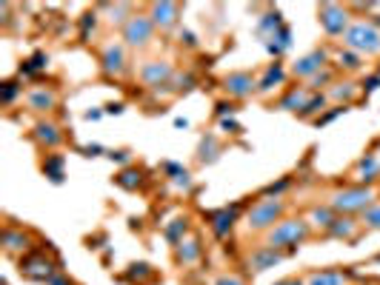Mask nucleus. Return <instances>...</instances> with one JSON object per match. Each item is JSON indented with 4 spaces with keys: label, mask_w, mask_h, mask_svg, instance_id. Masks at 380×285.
Instances as JSON below:
<instances>
[{
    "label": "nucleus",
    "mask_w": 380,
    "mask_h": 285,
    "mask_svg": "<svg viewBox=\"0 0 380 285\" xmlns=\"http://www.w3.org/2000/svg\"><path fill=\"white\" fill-rule=\"evenodd\" d=\"M283 26H286V23H283L280 12H269V14H263V17H260V23H257V34L263 37V43H269V41H272V37H275Z\"/></svg>",
    "instance_id": "24"
},
{
    "label": "nucleus",
    "mask_w": 380,
    "mask_h": 285,
    "mask_svg": "<svg viewBox=\"0 0 380 285\" xmlns=\"http://www.w3.org/2000/svg\"><path fill=\"white\" fill-rule=\"evenodd\" d=\"M237 214H240V205H226V208H218V212H209V225H212V234L215 237H229V231L237 223Z\"/></svg>",
    "instance_id": "13"
},
{
    "label": "nucleus",
    "mask_w": 380,
    "mask_h": 285,
    "mask_svg": "<svg viewBox=\"0 0 380 285\" xmlns=\"http://www.w3.org/2000/svg\"><path fill=\"white\" fill-rule=\"evenodd\" d=\"M377 74H380V69H377Z\"/></svg>",
    "instance_id": "58"
},
{
    "label": "nucleus",
    "mask_w": 380,
    "mask_h": 285,
    "mask_svg": "<svg viewBox=\"0 0 380 285\" xmlns=\"http://www.w3.org/2000/svg\"><path fill=\"white\" fill-rule=\"evenodd\" d=\"M49 285H72V280H66L63 274H54V277L49 280Z\"/></svg>",
    "instance_id": "48"
},
{
    "label": "nucleus",
    "mask_w": 380,
    "mask_h": 285,
    "mask_svg": "<svg viewBox=\"0 0 380 285\" xmlns=\"http://www.w3.org/2000/svg\"><path fill=\"white\" fill-rule=\"evenodd\" d=\"M309 98H312V91L306 89V86H300V89H292V91H286V98H283L277 106L280 109H286V111H303L306 109V103H309Z\"/></svg>",
    "instance_id": "23"
},
{
    "label": "nucleus",
    "mask_w": 380,
    "mask_h": 285,
    "mask_svg": "<svg viewBox=\"0 0 380 285\" xmlns=\"http://www.w3.org/2000/svg\"><path fill=\"white\" fill-rule=\"evenodd\" d=\"M374 155H377V157H380V143H377V151H374Z\"/></svg>",
    "instance_id": "55"
},
{
    "label": "nucleus",
    "mask_w": 380,
    "mask_h": 285,
    "mask_svg": "<svg viewBox=\"0 0 380 285\" xmlns=\"http://www.w3.org/2000/svg\"><path fill=\"white\" fill-rule=\"evenodd\" d=\"M218 114L226 117V114H232V103H218Z\"/></svg>",
    "instance_id": "50"
},
{
    "label": "nucleus",
    "mask_w": 380,
    "mask_h": 285,
    "mask_svg": "<svg viewBox=\"0 0 380 285\" xmlns=\"http://www.w3.org/2000/svg\"><path fill=\"white\" fill-rule=\"evenodd\" d=\"M355 177L360 185H372L380 177V157L377 155H366L355 163Z\"/></svg>",
    "instance_id": "16"
},
{
    "label": "nucleus",
    "mask_w": 380,
    "mask_h": 285,
    "mask_svg": "<svg viewBox=\"0 0 380 285\" xmlns=\"http://www.w3.org/2000/svg\"><path fill=\"white\" fill-rule=\"evenodd\" d=\"M280 260H283V254H280V251L260 245V249H257V251H252V257L246 260V265H249V271L260 274V271H266V269H275V265H277Z\"/></svg>",
    "instance_id": "15"
},
{
    "label": "nucleus",
    "mask_w": 380,
    "mask_h": 285,
    "mask_svg": "<svg viewBox=\"0 0 380 285\" xmlns=\"http://www.w3.org/2000/svg\"><path fill=\"white\" fill-rule=\"evenodd\" d=\"M357 94H360V86L352 83V80H344V83H332L326 98L329 100H337V106H349L357 98Z\"/></svg>",
    "instance_id": "19"
},
{
    "label": "nucleus",
    "mask_w": 380,
    "mask_h": 285,
    "mask_svg": "<svg viewBox=\"0 0 380 285\" xmlns=\"http://www.w3.org/2000/svg\"><path fill=\"white\" fill-rule=\"evenodd\" d=\"M306 285H346V274L344 271H317V274H309Z\"/></svg>",
    "instance_id": "31"
},
{
    "label": "nucleus",
    "mask_w": 380,
    "mask_h": 285,
    "mask_svg": "<svg viewBox=\"0 0 380 285\" xmlns=\"http://www.w3.org/2000/svg\"><path fill=\"white\" fill-rule=\"evenodd\" d=\"M200 240L198 237H189V240H183L180 245H175V260L180 262V265H192V262H198L200 260Z\"/></svg>",
    "instance_id": "20"
},
{
    "label": "nucleus",
    "mask_w": 380,
    "mask_h": 285,
    "mask_svg": "<svg viewBox=\"0 0 380 285\" xmlns=\"http://www.w3.org/2000/svg\"><path fill=\"white\" fill-rule=\"evenodd\" d=\"M21 274L26 280H34V282H49L54 274H58V265H54L43 251H34V254L21 260Z\"/></svg>",
    "instance_id": "7"
},
{
    "label": "nucleus",
    "mask_w": 380,
    "mask_h": 285,
    "mask_svg": "<svg viewBox=\"0 0 380 285\" xmlns=\"http://www.w3.org/2000/svg\"><path fill=\"white\" fill-rule=\"evenodd\" d=\"M138 78L149 89H160V86H166L169 80L175 78V69H172V63H166V60H149V63L140 66Z\"/></svg>",
    "instance_id": "9"
},
{
    "label": "nucleus",
    "mask_w": 380,
    "mask_h": 285,
    "mask_svg": "<svg viewBox=\"0 0 380 285\" xmlns=\"http://www.w3.org/2000/svg\"><path fill=\"white\" fill-rule=\"evenodd\" d=\"M123 111V103H112V106H106V114H120Z\"/></svg>",
    "instance_id": "51"
},
{
    "label": "nucleus",
    "mask_w": 380,
    "mask_h": 285,
    "mask_svg": "<svg viewBox=\"0 0 380 285\" xmlns=\"http://www.w3.org/2000/svg\"><path fill=\"white\" fill-rule=\"evenodd\" d=\"M289 183H292V180H280L277 185L272 183L269 188H266V197H280V194H283V192H286V188H289Z\"/></svg>",
    "instance_id": "42"
},
{
    "label": "nucleus",
    "mask_w": 380,
    "mask_h": 285,
    "mask_svg": "<svg viewBox=\"0 0 380 285\" xmlns=\"http://www.w3.org/2000/svg\"><path fill=\"white\" fill-rule=\"evenodd\" d=\"M335 63L340 69H346V71H360V69H363V57H360L357 52H352V49H340L335 54Z\"/></svg>",
    "instance_id": "28"
},
{
    "label": "nucleus",
    "mask_w": 380,
    "mask_h": 285,
    "mask_svg": "<svg viewBox=\"0 0 380 285\" xmlns=\"http://www.w3.org/2000/svg\"><path fill=\"white\" fill-rule=\"evenodd\" d=\"M283 80H286V69H283V63H269L266 66V71H263V78L257 80V91L260 94H269L272 89H277V86H283Z\"/></svg>",
    "instance_id": "18"
},
{
    "label": "nucleus",
    "mask_w": 380,
    "mask_h": 285,
    "mask_svg": "<svg viewBox=\"0 0 380 285\" xmlns=\"http://www.w3.org/2000/svg\"><path fill=\"white\" fill-rule=\"evenodd\" d=\"M180 41H183L186 46H198V37H195L192 32H180Z\"/></svg>",
    "instance_id": "46"
},
{
    "label": "nucleus",
    "mask_w": 380,
    "mask_h": 285,
    "mask_svg": "<svg viewBox=\"0 0 380 285\" xmlns=\"http://www.w3.org/2000/svg\"><path fill=\"white\" fill-rule=\"evenodd\" d=\"M326 60H329V52L326 49H315L309 54L297 57V63L292 66V74H295V78H300V80H312L317 71L326 69Z\"/></svg>",
    "instance_id": "10"
},
{
    "label": "nucleus",
    "mask_w": 380,
    "mask_h": 285,
    "mask_svg": "<svg viewBox=\"0 0 380 285\" xmlns=\"http://www.w3.org/2000/svg\"><path fill=\"white\" fill-rule=\"evenodd\" d=\"M186 234H189V220L186 217H175L172 223L166 225V240L172 245H180L186 240Z\"/></svg>",
    "instance_id": "29"
},
{
    "label": "nucleus",
    "mask_w": 380,
    "mask_h": 285,
    "mask_svg": "<svg viewBox=\"0 0 380 285\" xmlns=\"http://www.w3.org/2000/svg\"><path fill=\"white\" fill-rule=\"evenodd\" d=\"M346 111H349V106H335L332 111L323 114V117H317V126H329V123H335L340 114H346Z\"/></svg>",
    "instance_id": "39"
},
{
    "label": "nucleus",
    "mask_w": 380,
    "mask_h": 285,
    "mask_svg": "<svg viewBox=\"0 0 380 285\" xmlns=\"http://www.w3.org/2000/svg\"><path fill=\"white\" fill-rule=\"evenodd\" d=\"M344 46L357 52L360 57L380 54V29L374 26V21H355L344 34Z\"/></svg>",
    "instance_id": "4"
},
{
    "label": "nucleus",
    "mask_w": 380,
    "mask_h": 285,
    "mask_svg": "<svg viewBox=\"0 0 380 285\" xmlns=\"http://www.w3.org/2000/svg\"><path fill=\"white\" fill-rule=\"evenodd\" d=\"M21 91H23V86H17L14 80H6L3 86H0V103H3V106H12L14 98H17Z\"/></svg>",
    "instance_id": "35"
},
{
    "label": "nucleus",
    "mask_w": 380,
    "mask_h": 285,
    "mask_svg": "<svg viewBox=\"0 0 380 285\" xmlns=\"http://www.w3.org/2000/svg\"><path fill=\"white\" fill-rule=\"evenodd\" d=\"M115 183L120 188H129V192H131V188H138L143 183V171L140 168H126V171H120V174L115 177Z\"/></svg>",
    "instance_id": "33"
},
{
    "label": "nucleus",
    "mask_w": 380,
    "mask_h": 285,
    "mask_svg": "<svg viewBox=\"0 0 380 285\" xmlns=\"http://www.w3.org/2000/svg\"><path fill=\"white\" fill-rule=\"evenodd\" d=\"M101 66H103L106 78H120V74L126 71V43L109 41L103 46V54H101Z\"/></svg>",
    "instance_id": "8"
},
{
    "label": "nucleus",
    "mask_w": 380,
    "mask_h": 285,
    "mask_svg": "<svg viewBox=\"0 0 380 285\" xmlns=\"http://www.w3.org/2000/svg\"><path fill=\"white\" fill-rule=\"evenodd\" d=\"M357 228H360V223L357 220H352V217H335V223L329 225V237H335V240H355L357 237Z\"/></svg>",
    "instance_id": "21"
},
{
    "label": "nucleus",
    "mask_w": 380,
    "mask_h": 285,
    "mask_svg": "<svg viewBox=\"0 0 380 285\" xmlns=\"http://www.w3.org/2000/svg\"><path fill=\"white\" fill-rule=\"evenodd\" d=\"M175 126H178V128H186V126H189V120H183V117H178V120H175Z\"/></svg>",
    "instance_id": "54"
},
{
    "label": "nucleus",
    "mask_w": 380,
    "mask_h": 285,
    "mask_svg": "<svg viewBox=\"0 0 380 285\" xmlns=\"http://www.w3.org/2000/svg\"><path fill=\"white\" fill-rule=\"evenodd\" d=\"M317 21L323 26V32H326L329 37H344L349 32V12L344 6H337V3H323L317 9Z\"/></svg>",
    "instance_id": "6"
},
{
    "label": "nucleus",
    "mask_w": 380,
    "mask_h": 285,
    "mask_svg": "<svg viewBox=\"0 0 380 285\" xmlns=\"http://www.w3.org/2000/svg\"><path fill=\"white\" fill-rule=\"evenodd\" d=\"M46 63H49V54L46 52H34L29 60L21 66V74L23 78H32V74H37V71H43L46 69Z\"/></svg>",
    "instance_id": "32"
},
{
    "label": "nucleus",
    "mask_w": 380,
    "mask_h": 285,
    "mask_svg": "<svg viewBox=\"0 0 380 285\" xmlns=\"http://www.w3.org/2000/svg\"><path fill=\"white\" fill-rule=\"evenodd\" d=\"M149 17L151 23H155V29H172L178 26L180 21V3H169V0H158V3L149 6Z\"/></svg>",
    "instance_id": "12"
},
{
    "label": "nucleus",
    "mask_w": 380,
    "mask_h": 285,
    "mask_svg": "<svg viewBox=\"0 0 380 285\" xmlns=\"http://www.w3.org/2000/svg\"><path fill=\"white\" fill-rule=\"evenodd\" d=\"M26 106L32 111H52L54 106H58V94H54L52 89H43V86H37L26 94Z\"/></svg>",
    "instance_id": "17"
},
{
    "label": "nucleus",
    "mask_w": 380,
    "mask_h": 285,
    "mask_svg": "<svg viewBox=\"0 0 380 285\" xmlns=\"http://www.w3.org/2000/svg\"><path fill=\"white\" fill-rule=\"evenodd\" d=\"M309 234H312L309 220H297V217L295 220H280L272 228V231H266L263 245H266V249H275V251H280V249H295V245L306 242Z\"/></svg>",
    "instance_id": "1"
},
{
    "label": "nucleus",
    "mask_w": 380,
    "mask_h": 285,
    "mask_svg": "<svg viewBox=\"0 0 380 285\" xmlns=\"http://www.w3.org/2000/svg\"><path fill=\"white\" fill-rule=\"evenodd\" d=\"M215 285H246V282L240 277H235V274H223V277L215 280Z\"/></svg>",
    "instance_id": "43"
},
{
    "label": "nucleus",
    "mask_w": 380,
    "mask_h": 285,
    "mask_svg": "<svg viewBox=\"0 0 380 285\" xmlns=\"http://www.w3.org/2000/svg\"><path fill=\"white\" fill-rule=\"evenodd\" d=\"M151 37H155V23H151V17L135 12L123 26V43L129 49H143L151 43Z\"/></svg>",
    "instance_id": "5"
},
{
    "label": "nucleus",
    "mask_w": 380,
    "mask_h": 285,
    "mask_svg": "<svg viewBox=\"0 0 380 285\" xmlns=\"http://www.w3.org/2000/svg\"><path fill=\"white\" fill-rule=\"evenodd\" d=\"M220 128H226V131H237L240 126H237V120H232V117H223V120H220Z\"/></svg>",
    "instance_id": "45"
},
{
    "label": "nucleus",
    "mask_w": 380,
    "mask_h": 285,
    "mask_svg": "<svg viewBox=\"0 0 380 285\" xmlns=\"http://www.w3.org/2000/svg\"><path fill=\"white\" fill-rule=\"evenodd\" d=\"M266 49H269L275 57H280L283 52H286V49H292V29L289 26H283L275 37H272V41L269 43H266Z\"/></svg>",
    "instance_id": "30"
},
{
    "label": "nucleus",
    "mask_w": 380,
    "mask_h": 285,
    "mask_svg": "<svg viewBox=\"0 0 380 285\" xmlns=\"http://www.w3.org/2000/svg\"><path fill=\"white\" fill-rule=\"evenodd\" d=\"M86 120H101V111H86Z\"/></svg>",
    "instance_id": "53"
},
{
    "label": "nucleus",
    "mask_w": 380,
    "mask_h": 285,
    "mask_svg": "<svg viewBox=\"0 0 380 285\" xmlns=\"http://www.w3.org/2000/svg\"><path fill=\"white\" fill-rule=\"evenodd\" d=\"M326 103H329V98H326V94H312V98H309V103H306V109H303L300 111V117H315V114H320L323 109H326Z\"/></svg>",
    "instance_id": "34"
},
{
    "label": "nucleus",
    "mask_w": 380,
    "mask_h": 285,
    "mask_svg": "<svg viewBox=\"0 0 380 285\" xmlns=\"http://www.w3.org/2000/svg\"><path fill=\"white\" fill-rule=\"evenodd\" d=\"M151 274V269H149V265L146 262H138V265H131V271L126 274L129 280H143V277H149Z\"/></svg>",
    "instance_id": "41"
},
{
    "label": "nucleus",
    "mask_w": 380,
    "mask_h": 285,
    "mask_svg": "<svg viewBox=\"0 0 380 285\" xmlns=\"http://www.w3.org/2000/svg\"><path fill=\"white\" fill-rule=\"evenodd\" d=\"M32 137H34V143L41 146V148L52 151V148H58V146L63 143V131H61L58 126H54V123H49V120H41V123L34 126Z\"/></svg>",
    "instance_id": "14"
},
{
    "label": "nucleus",
    "mask_w": 380,
    "mask_h": 285,
    "mask_svg": "<svg viewBox=\"0 0 380 285\" xmlns=\"http://www.w3.org/2000/svg\"><path fill=\"white\" fill-rule=\"evenodd\" d=\"M101 151H103L101 146H83V155L86 157H94V155H101Z\"/></svg>",
    "instance_id": "49"
},
{
    "label": "nucleus",
    "mask_w": 380,
    "mask_h": 285,
    "mask_svg": "<svg viewBox=\"0 0 380 285\" xmlns=\"http://www.w3.org/2000/svg\"><path fill=\"white\" fill-rule=\"evenodd\" d=\"M306 83H309V86H306L309 91H317V94H320V89H323V86L332 83V71H329V69H323V71H317L315 78H312V80H306Z\"/></svg>",
    "instance_id": "38"
},
{
    "label": "nucleus",
    "mask_w": 380,
    "mask_h": 285,
    "mask_svg": "<svg viewBox=\"0 0 380 285\" xmlns=\"http://www.w3.org/2000/svg\"><path fill=\"white\" fill-rule=\"evenodd\" d=\"M372 203H374V188L372 185H349V188H340V192H335L329 197V205L335 208L337 217L363 214Z\"/></svg>",
    "instance_id": "2"
},
{
    "label": "nucleus",
    "mask_w": 380,
    "mask_h": 285,
    "mask_svg": "<svg viewBox=\"0 0 380 285\" xmlns=\"http://www.w3.org/2000/svg\"><path fill=\"white\" fill-rule=\"evenodd\" d=\"M374 26H377V29H380V17H377V21H374Z\"/></svg>",
    "instance_id": "56"
},
{
    "label": "nucleus",
    "mask_w": 380,
    "mask_h": 285,
    "mask_svg": "<svg viewBox=\"0 0 380 285\" xmlns=\"http://www.w3.org/2000/svg\"><path fill=\"white\" fill-rule=\"evenodd\" d=\"M363 89H366V91H374V89H380V74H369V78H366V83H363Z\"/></svg>",
    "instance_id": "44"
},
{
    "label": "nucleus",
    "mask_w": 380,
    "mask_h": 285,
    "mask_svg": "<svg viewBox=\"0 0 380 285\" xmlns=\"http://www.w3.org/2000/svg\"><path fill=\"white\" fill-rule=\"evenodd\" d=\"M172 180H175V185L180 188V192H192V174H189V171H186V168L180 171V174H178V177H172Z\"/></svg>",
    "instance_id": "40"
},
{
    "label": "nucleus",
    "mask_w": 380,
    "mask_h": 285,
    "mask_svg": "<svg viewBox=\"0 0 380 285\" xmlns=\"http://www.w3.org/2000/svg\"><path fill=\"white\" fill-rule=\"evenodd\" d=\"M223 91L235 100H246L252 91H257V80L252 78L249 71H232L223 78Z\"/></svg>",
    "instance_id": "11"
},
{
    "label": "nucleus",
    "mask_w": 380,
    "mask_h": 285,
    "mask_svg": "<svg viewBox=\"0 0 380 285\" xmlns=\"http://www.w3.org/2000/svg\"><path fill=\"white\" fill-rule=\"evenodd\" d=\"M43 174L52 183H63V177H66V160L61 155H46V160H43Z\"/></svg>",
    "instance_id": "25"
},
{
    "label": "nucleus",
    "mask_w": 380,
    "mask_h": 285,
    "mask_svg": "<svg viewBox=\"0 0 380 285\" xmlns=\"http://www.w3.org/2000/svg\"><path fill=\"white\" fill-rule=\"evenodd\" d=\"M335 208L332 205H315L312 212H309V225H315V228H326L329 231V225L335 223Z\"/></svg>",
    "instance_id": "26"
},
{
    "label": "nucleus",
    "mask_w": 380,
    "mask_h": 285,
    "mask_svg": "<svg viewBox=\"0 0 380 285\" xmlns=\"http://www.w3.org/2000/svg\"><path fill=\"white\" fill-rule=\"evenodd\" d=\"M360 223H363L366 228H374V231H380V203H372L366 212H363V220H360Z\"/></svg>",
    "instance_id": "37"
},
{
    "label": "nucleus",
    "mask_w": 380,
    "mask_h": 285,
    "mask_svg": "<svg viewBox=\"0 0 380 285\" xmlns=\"http://www.w3.org/2000/svg\"><path fill=\"white\" fill-rule=\"evenodd\" d=\"M218 155H220L218 137H215V135H206V137L200 140V146H198V160H200V163H215Z\"/></svg>",
    "instance_id": "27"
},
{
    "label": "nucleus",
    "mask_w": 380,
    "mask_h": 285,
    "mask_svg": "<svg viewBox=\"0 0 380 285\" xmlns=\"http://www.w3.org/2000/svg\"><path fill=\"white\" fill-rule=\"evenodd\" d=\"M377 194H380V188H377Z\"/></svg>",
    "instance_id": "57"
},
{
    "label": "nucleus",
    "mask_w": 380,
    "mask_h": 285,
    "mask_svg": "<svg viewBox=\"0 0 380 285\" xmlns=\"http://www.w3.org/2000/svg\"><path fill=\"white\" fill-rule=\"evenodd\" d=\"M109 157H112V160H118V163H129V151H112Z\"/></svg>",
    "instance_id": "47"
},
{
    "label": "nucleus",
    "mask_w": 380,
    "mask_h": 285,
    "mask_svg": "<svg viewBox=\"0 0 380 285\" xmlns=\"http://www.w3.org/2000/svg\"><path fill=\"white\" fill-rule=\"evenodd\" d=\"M0 242H3V249L9 254H17V251H26L29 249V234L21 231V228H3V237H0Z\"/></svg>",
    "instance_id": "22"
},
{
    "label": "nucleus",
    "mask_w": 380,
    "mask_h": 285,
    "mask_svg": "<svg viewBox=\"0 0 380 285\" xmlns=\"http://www.w3.org/2000/svg\"><path fill=\"white\" fill-rule=\"evenodd\" d=\"M283 200L280 197H263L246 212V231H272L283 217Z\"/></svg>",
    "instance_id": "3"
},
{
    "label": "nucleus",
    "mask_w": 380,
    "mask_h": 285,
    "mask_svg": "<svg viewBox=\"0 0 380 285\" xmlns=\"http://www.w3.org/2000/svg\"><path fill=\"white\" fill-rule=\"evenodd\" d=\"M94 29H98V14L94 12H86L81 17V41H89V37L94 34Z\"/></svg>",
    "instance_id": "36"
},
{
    "label": "nucleus",
    "mask_w": 380,
    "mask_h": 285,
    "mask_svg": "<svg viewBox=\"0 0 380 285\" xmlns=\"http://www.w3.org/2000/svg\"><path fill=\"white\" fill-rule=\"evenodd\" d=\"M275 285H306V282H297V280H280V282H275Z\"/></svg>",
    "instance_id": "52"
}]
</instances>
